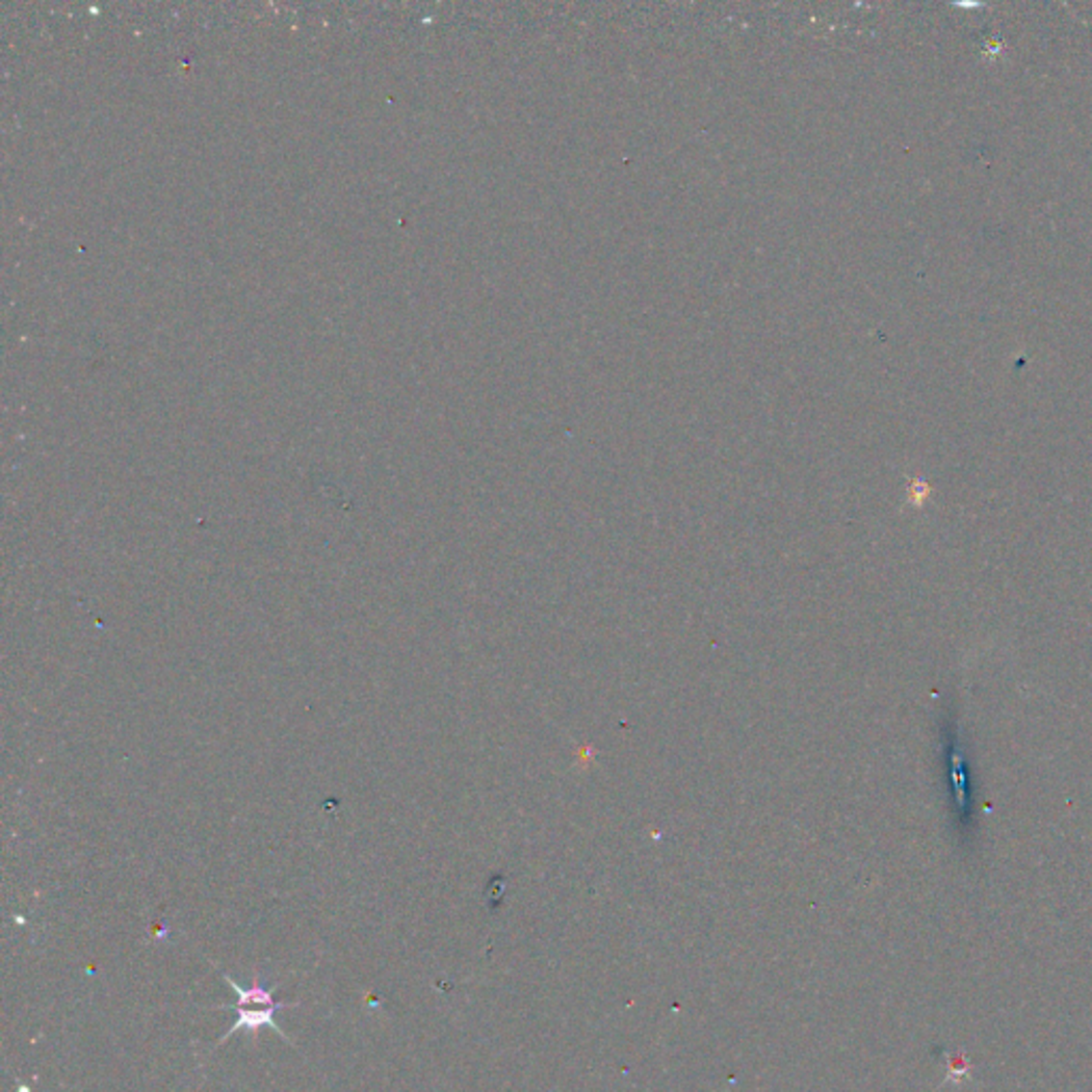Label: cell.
I'll use <instances>...</instances> for the list:
<instances>
[{
    "label": "cell",
    "mask_w": 1092,
    "mask_h": 1092,
    "mask_svg": "<svg viewBox=\"0 0 1092 1092\" xmlns=\"http://www.w3.org/2000/svg\"><path fill=\"white\" fill-rule=\"evenodd\" d=\"M284 1007H293V1002H280V1005H273V1007H265V1009H246V1007H233V1005H226L224 1009H231V1011H235V1014H237V1020H235V1025L231 1027V1030H228V1032H226V1035H222V1037H221V1041H218V1044H224V1041H226L228 1037H231V1035H235V1032H237V1030L258 1032V1030H261V1028H273V1030L277 1032V1035H280L282 1039L291 1041L289 1037H286V1035H284V1032H282L280 1028H277V1025H275V1014H277V1011H280V1009H284Z\"/></svg>",
    "instance_id": "cell-1"
},
{
    "label": "cell",
    "mask_w": 1092,
    "mask_h": 1092,
    "mask_svg": "<svg viewBox=\"0 0 1092 1092\" xmlns=\"http://www.w3.org/2000/svg\"><path fill=\"white\" fill-rule=\"evenodd\" d=\"M222 977L228 981V986H231L235 990V995H237V1002H233V1007H246V1005H250V1002H256V1005L273 1007V1005H280V1002H282V1001L273 999L272 990L263 984L261 975H256L252 979L250 988H242L235 979L228 977L226 973H222Z\"/></svg>",
    "instance_id": "cell-2"
},
{
    "label": "cell",
    "mask_w": 1092,
    "mask_h": 1092,
    "mask_svg": "<svg viewBox=\"0 0 1092 1092\" xmlns=\"http://www.w3.org/2000/svg\"><path fill=\"white\" fill-rule=\"evenodd\" d=\"M941 1052L948 1060V1076H946V1079L941 1081L939 1088L948 1086V1084L960 1086V1084H965V1081H973V1076H971L973 1074V1062L969 1060L965 1050H958L956 1054H951L948 1048H941Z\"/></svg>",
    "instance_id": "cell-3"
}]
</instances>
